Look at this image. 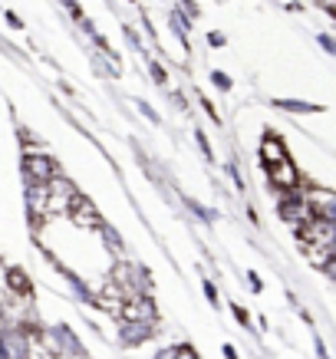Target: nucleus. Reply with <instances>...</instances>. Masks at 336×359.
Listing matches in <instances>:
<instances>
[{
    "instance_id": "24",
    "label": "nucleus",
    "mask_w": 336,
    "mask_h": 359,
    "mask_svg": "<svg viewBox=\"0 0 336 359\" xmlns=\"http://www.w3.org/2000/svg\"><path fill=\"white\" fill-rule=\"evenodd\" d=\"M248 287L254 290V294H260V290H264V280L257 277V271H248Z\"/></svg>"
},
{
    "instance_id": "26",
    "label": "nucleus",
    "mask_w": 336,
    "mask_h": 359,
    "mask_svg": "<svg viewBox=\"0 0 336 359\" xmlns=\"http://www.w3.org/2000/svg\"><path fill=\"white\" fill-rule=\"evenodd\" d=\"M281 7H283V11H290V13L304 11V4H300V0H281Z\"/></svg>"
},
{
    "instance_id": "14",
    "label": "nucleus",
    "mask_w": 336,
    "mask_h": 359,
    "mask_svg": "<svg viewBox=\"0 0 336 359\" xmlns=\"http://www.w3.org/2000/svg\"><path fill=\"white\" fill-rule=\"evenodd\" d=\"M208 79H211L221 93H231V89H234V79H231L224 69H211V73H208Z\"/></svg>"
},
{
    "instance_id": "28",
    "label": "nucleus",
    "mask_w": 336,
    "mask_h": 359,
    "mask_svg": "<svg viewBox=\"0 0 336 359\" xmlns=\"http://www.w3.org/2000/svg\"><path fill=\"white\" fill-rule=\"evenodd\" d=\"M221 353H224V359H241V353H238V346H234V343H224V346H221Z\"/></svg>"
},
{
    "instance_id": "30",
    "label": "nucleus",
    "mask_w": 336,
    "mask_h": 359,
    "mask_svg": "<svg viewBox=\"0 0 336 359\" xmlns=\"http://www.w3.org/2000/svg\"><path fill=\"white\" fill-rule=\"evenodd\" d=\"M330 250H333V257H336V238H333V244H330Z\"/></svg>"
},
{
    "instance_id": "4",
    "label": "nucleus",
    "mask_w": 336,
    "mask_h": 359,
    "mask_svg": "<svg viewBox=\"0 0 336 359\" xmlns=\"http://www.w3.org/2000/svg\"><path fill=\"white\" fill-rule=\"evenodd\" d=\"M119 323H159V304L155 297H135L126 300L119 313Z\"/></svg>"
},
{
    "instance_id": "20",
    "label": "nucleus",
    "mask_w": 336,
    "mask_h": 359,
    "mask_svg": "<svg viewBox=\"0 0 336 359\" xmlns=\"http://www.w3.org/2000/svg\"><path fill=\"white\" fill-rule=\"evenodd\" d=\"M198 102H201V109L208 112V119H211V122H221V116H217V109H215V102H211L205 93H198Z\"/></svg>"
},
{
    "instance_id": "6",
    "label": "nucleus",
    "mask_w": 336,
    "mask_h": 359,
    "mask_svg": "<svg viewBox=\"0 0 336 359\" xmlns=\"http://www.w3.org/2000/svg\"><path fill=\"white\" fill-rule=\"evenodd\" d=\"M257 158L264 168H271V165H281L290 158V149H287V142L277 135L274 129H267L260 135V145H257Z\"/></svg>"
},
{
    "instance_id": "22",
    "label": "nucleus",
    "mask_w": 336,
    "mask_h": 359,
    "mask_svg": "<svg viewBox=\"0 0 336 359\" xmlns=\"http://www.w3.org/2000/svg\"><path fill=\"white\" fill-rule=\"evenodd\" d=\"M205 40H208V46H215V50H221V46H228V36H224L221 30H211V33L205 36Z\"/></svg>"
},
{
    "instance_id": "3",
    "label": "nucleus",
    "mask_w": 336,
    "mask_h": 359,
    "mask_svg": "<svg viewBox=\"0 0 336 359\" xmlns=\"http://www.w3.org/2000/svg\"><path fill=\"white\" fill-rule=\"evenodd\" d=\"M264 175H267V182H271V188L277 191V195H283V191H297V188L304 185V175H300V168H297L293 158L264 168Z\"/></svg>"
},
{
    "instance_id": "1",
    "label": "nucleus",
    "mask_w": 336,
    "mask_h": 359,
    "mask_svg": "<svg viewBox=\"0 0 336 359\" xmlns=\"http://www.w3.org/2000/svg\"><path fill=\"white\" fill-rule=\"evenodd\" d=\"M60 172V162H56L50 152L43 155H23V182L27 185H50Z\"/></svg>"
},
{
    "instance_id": "31",
    "label": "nucleus",
    "mask_w": 336,
    "mask_h": 359,
    "mask_svg": "<svg viewBox=\"0 0 336 359\" xmlns=\"http://www.w3.org/2000/svg\"><path fill=\"white\" fill-rule=\"evenodd\" d=\"M132 4H139V0H132Z\"/></svg>"
},
{
    "instance_id": "17",
    "label": "nucleus",
    "mask_w": 336,
    "mask_h": 359,
    "mask_svg": "<svg viewBox=\"0 0 336 359\" xmlns=\"http://www.w3.org/2000/svg\"><path fill=\"white\" fill-rule=\"evenodd\" d=\"M195 142H198V149H201V155H205L208 162H215V149H211V142H208V135L201 129H195Z\"/></svg>"
},
{
    "instance_id": "12",
    "label": "nucleus",
    "mask_w": 336,
    "mask_h": 359,
    "mask_svg": "<svg viewBox=\"0 0 336 359\" xmlns=\"http://www.w3.org/2000/svg\"><path fill=\"white\" fill-rule=\"evenodd\" d=\"M182 205L188 208V211H191V215H195L198 221H208V224H211V221H217V211H215V208H205L201 201H198V198L182 195Z\"/></svg>"
},
{
    "instance_id": "9",
    "label": "nucleus",
    "mask_w": 336,
    "mask_h": 359,
    "mask_svg": "<svg viewBox=\"0 0 336 359\" xmlns=\"http://www.w3.org/2000/svg\"><path fill=\"white\" fill-rule=\"evenodd\" d=\"M99 238H102V244H106V250L109 254H112V257H116V261H119V257H129V254H126V241H122V234L116 228H112V224H102V228L96 231Z\"/></svg>"
},
{
    "instance_id": "18",
    "label": "nucleus",
    "mask_w": 336,
    "mask_h": 359,
    "mask_svg": "<svg viewBox=\"0 0 336 359\" xmlns=\"http://www.w3.org/2000/svg\"><path fill=\"white\" fill-rule=\"evenodd\" d=\"M201 290H205V297H208V304L211 306H221V297H217V283L215 280H201Z\"/></svg>"
},
{
    "instance_id": "19",
    "label": "nucleus",
    "mask_w": 336,
    "mask_h": 359,
    "mask_svg": "<svg viewBox=\"0 0 336 359\" xmlns=\"http://www.w3.org/2000/svg\"><path fill=\"white\" fill-rule=\"evenodd\" d=\"M135 106H139V112H142V116H145V119H149V122H155V126L162 122V116H159V112H155L152 106L145 102V99H135Z\"/></svg>"
},
{
    "instance_id": "10",
    "label": "nucleus",
    "mask_w": 336,
    "mask_h": 359,
    "mask_svg": "<svg viewBox=\"0 0 336 359\" xmlns=\"http://www.w3.org/2000/svg\"><path fill=\"white\" fill-rule=\"evenodd\" d=\"M304 248V257H307V264L310 267H316V271L323 273L326 271V264L333 261V250L330 248H323V244H300Z\"/></svg>"
},
{
    "instance_id": "11",
    "label": "nucleus",
    "mask_w": 336,
    "mask_h": 359,
    "mask_svg": "<svg viewBox=\"0 0 336 359\" xmlns=\"http://www.w3.org/2000/svg\"><path fill=\"white\" fill-rule=\"evenodd\" d=\"M168 23H172V30H175V36H178V43L188 50V33H191V17L188 13H182L178 7H175L172 13H168Z\"/></svg>"
},
{
    "instance_id": "13",
    "label": "nucleus",
    "mask_w": 336,
    "mask_h": 359,
    "mask_svg": "<svg viewBox=\"0 0 336 359\" xmlns=\"http://www.w3.org/2000/svg\"><path fill=\"white\" fill-rule=\"evenodd\" d=\"M149 76L155 79V86H168V73H165V66L159 56H149Z\"/></svg>"
},
{
    "instance_id": "29",
    "label": "nucleus",
    "mask_w": 336,
    "mask_h": 359,
    "mask_svg": "<svg viewBox=\"0 0 336 359\" xmlns=\"http://www.w3.org/2000/svg\"><path fill=\"white\" fill-rule=\"evenodd\" d=\"M326 280H330V283H336V257H333V261H330V264H326Z\"/></svg>"
},
{
    "instance_id": "2",
    "label": "nucleus",
    "mask_w": 336,
    "mask_h": 359,
    "mask_svg": "<svg viewBox=\"0 0 336 359\" xmlns=\"http://www.w3.org/2000/svg\"><path fill=\"white\" fill-rule=\"evenodd\" d=\"M304 198L310 201V208L316 211V218H323V221H333L336 224V191L333 188H323V185H316V182H310V178H304Z\"/></svg>"
},
{
    "instance_id": "27",
    "label": "nucleus",
    "mask_w": 336,
    "mask_h": 359,
    "mask_svg": "<svg viewBox=\"0 0 336 359\" xmlns=\"http://www.w3.org/2000/svg\"><path fill=\"white\" fill-rule=\"evenodd\" d=\"M314 346H316V356H320V359H330V353H326V343L316 337V333H314Z\"/></svg>"
},
{
    "instance_id": "5",
    "label": "nucleus",
    "mask_w": 336,
    "mask_h": 359,
    "mask_svg": "<svg viewBox=\"0 0 336 359\" xmlns=\"http://www.w3.org/2000/svg\"><path fill=\"white\" fill-rule=\"evenodd\" d=\"M69 221H73L79 231H99L102 224H106V218L99 215V208L93 205L83 191H79L76 201H73V208H69Z\"/></svg>"
},
{
    "instance_id": "7",
    "label": "nucleus",
    "mask_w": 336,
    "mask_h": 359,
    "mask_svg": "<svg viewBox=\"0 0 336 359\" xmlns=\"http://www.w3.org/2000/svg\"><path fill=\"white\" fill-rule=\"evenodd\" d=\"M162 333V323H119V343L126 349H139Z\"/></svg>"
},
{
    "instance_id": "21",
    "label": "nucleus",
    "mask_w": 336,
    "mask_h": 359,
    "mask_svg": "<svg viewBox=\"0 0 336 359\" xmlns=\"http://www.w3.org/2000/svg\"><path fill=\"white\" fill-rule=\"evenodd\" d=\"M178 11L188 13L191 20H198V13H201V7H198V0H178Z\"/></svg>"
},
{
    "instance_id": "16",
    "label": "nucleus",
    "mask_w": 336,
    "mask_h": 359,
    "mask_svg": "<svg viewBox=\"0 0 336 359\" xmlns=\"http://www.w3.org/2000/svg\"><path fill=\"white\" fill-rule=\"evenodd\" d=\"M231 316H234V320H238L244 330H254V327H250L254 320H250V310H248V306H241V304H234V300H231Z\"/></svg>"
},
{
    "instance_id": "15",
    "label": "nucleus",
    "mask_w": 336,
    "mask_h": 359,
    "mask_svg": "<svg viewBox=\"0 0 336 359\" xmlns=\"http://www.w3.org/2000/svg\"><path fill=\"white\" fill-rule=\"evenodd\" d=\"M224 175H228L231 182H234V188H238L241 195H244V191H248V185H244V178H241V165L234 162V158H231V162L224 165Z\"/></svg>"
},
{
    "instance_id": "25",
    "label": "nucleus",
    "mask_w": 336,
    "mask_h": 359,
    "mask_svg": "<svg viewBox=\"0 0 336 359\" xmlns=\"http://www.w3.org/2000/svg\"><path fill=\"white\" fill-rule=\"evenodd\" d=\"M314 4L320 7V11H326V13H330V17L336 20V0H314Z\"/></svg>"
},
{
    "instance_id": "23",
    "label": "nucleus",
    "mask_w": 336,
    "mask_h": 359,
    "mask_svg": "<svg viewBox=\"0 0 336 359\" xmlns=\"http://www.w3.org/2000/svg\"><path fill=\"white\" fill-rule=\"evenodd\" d=\"M316 43L323 46V50H326L330 56H336V40L330 36V33H316Z\"/></svg>"
},
{
    "instance_id": "8",
    "label": "nucleus",
    "mask_w": 336,
    "mask_h": 359,
    "mask_svg": "<svg viewBox=\"0 0 336 359\" xmlns=\"http://www.w3.org/2000/svg\"><path fill=\"white\" fill-rule=\"evenodd\" d=\"M274 106L287 116H320V112H326L323 102H304V99H274Z\"/></svg>"
}]
</instances>
